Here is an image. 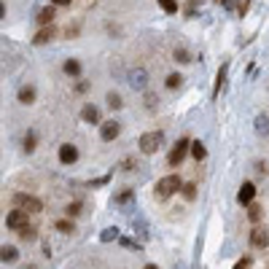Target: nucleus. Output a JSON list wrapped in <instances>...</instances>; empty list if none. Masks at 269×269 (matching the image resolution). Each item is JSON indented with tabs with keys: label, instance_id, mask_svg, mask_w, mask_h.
<instances>
[{
	"label": "nucleus",
	"instance_id": "nucleus-14",
	"mask_svg": "<svg viewBox=\"0 0 269 269\" xmlns=\"http://www.w3.org/2000/svg\"><path fill=\"white\" fill-rule=\"evenodd\" d=\"M226 73H229V65L224 62V65H221V70H218V76H215V91H213V97L221 94V89H224V84H226Z\"/></svg>",
	"mask_w": 269,
	"mask_h": 269
},
{
	"label": "nucleus",
	"instance_id": "nucleus-21",
	"mask_svg": "<svg viewBox=\"0 0 269 269\" xmlns=\"http://www.w3.org/2000/svg\"><path fill=\"white\" fill-rule=\"evenodd\" d=\"M261 215H264V207L256 205V202H251V205H248V218H251V221H261Z\"/></svg>",
	"mask_w": 269,
	"mask_h": 269
},
{
	"label": "nucleus",
	"instance_id": "nucleus-4",
	"mask_svg": "<svg viewBox=\"0 0 269 269\" xmlns=\"http://www.w3.org/2000/svg\"><path fill=\"white\" fill-rule=\"evenodd\" d=\"M14 205L22 207V210H27V213H41V210H43V202L35 199V196H30V194H16L14 196Z\"/></svg>",
	"mask_w": 269,
	"mask_h": 269
},
{
	"label": "nucleus",
	"instance_id": "nucleus-15",
	"mask_svg": "<svg viewBox=\"0 0 269 269\" xmlns=\"http://www.w3.org/2000/svg\"><path fill=\"white\" fill-rule=\"evenodd\" d=\"M19 102H22V105L35 102V87H22V89H19Z\"/></svg>",
	"mask_w": 269,
	"mask_h": 269
},
{
	"label": "nucleus",
	"instance_id": "nucleus-22",
	"mask_svg": "<svg viewBox=\"0 0 269 269\" xmlns=\"http://www.w3.org/2000/svg\"><path fill=\"white\" fill-rule=\"evenodd\" d=\"M105 100H108V108H113V110H119L121 105H124L119 91H108V97H105Z\"/></svg>",
	"mask_w": 269,
	"mask_h": 269
},
{
	"label": "nucleus",
	"instance_id": "nucleus-7",
	"mask_svg": "<svg viewBox=\"0 0 269 269\" xmlns=\"http://www.w3.org/2000/svg\"><path fill=\"white\" fill-rule=\"evenodd\" d=\"M60 162H62V165H76V162H78V148L73 146V143L60 146Z\"/></svg>",
	"mask_w": 269,
	"mask_h": 269
},
{
	"label": "nucleus",
	"instance_id": "nucleus-29",
	"mask_svg": "<svg viewBox=\"0 0 269 269\" xmlns=\"http://www.w3.org/2000/svg\"><path fill=\"white\" fill-rule=\"evenodd\" d=\"M146 108L148 110H156V108H159V97H156V94H146Z\"/></svg>",
	"mask_w": 269,
	"mask_h": 269
},
{
	"label": "nucleus",
	"instance_id": "nucleus-30",
	"mask_svg": "<svg viewBox=\"0 0 269 269\" xmlns=\"http://www.w3.org/2000/svg\"><path fill=\"white\" fill-rule=\"evenodd\" d=\"M65 213H68V218H76V215L81 213V205H78V202H73V205H68V210H65Z\"/></svg>",
	"mask_w": 269,
	"mask_h": 269
},
{
	"label": "nucleus",
	"instance_id": "nucleus-17",
	"mask_svg": "<svg viewBox=\"0 0 269 269\" xmlns=\"http://www.w3.org/2000/svg\"><path fill=\"white\" fill-rule=\"evenodd\" d=\"M62 70H65V76H81V62H78V60H68V62H65L62 65Z\"/></svg>",
	"mask_w": 269,
	"mask_h": 269
},
{
	"label": "nucleus",
	"instance_id": "nucleus-5",
	"mask_svg": "<svg viewBox=\"0 0 269 269\" xmlns=\"http://www.w3.org/2000/svg\"><path fill=\"white\" fill-rule=\"evenodd\" d=\"M5 224H8V229H14V232H19L22 226H27V210L16 207L8 213V218H5Z\"/></svg>",
	"mask_w": 269,
	"mask_h": 269
},
{
	"label": "nucleus",
	"instance_id": "nucleus-1",
	"mask_svg": "<svg viewBox=\"0 0 269 269\" xmlns=\"http://www.w3.org/2000/svg\"><path fill=\"white\" fill-rule=\"evenodd\" d=\"M178 188H183V183H180L178 175H165L162 180H156V188H154V191H156V196H159V199H167V196H173Z\"/></svg>",
	"mask_w": 269,
	"mask_h": 269
},
{
	"label": "nucleus",
	"instance_id": "nucleus-39",
	"mask_svg": "<svg viewBox=\"0 0 269 269\" xmlns=\"http://www.w3.org/2000/svg\"><path fill=\"white\" fill-rule=\"evenodd\" d=\"M146 269H159V267H156V264H148V267H146Z\"/></svg>",
	"mask_w": 269,
	"mask_h": 269
},
{
	"label": "nucleus",
	"instance_id": "nucleus-18",
	"mask_svg": "<svg viewBox=\"0 0 269 269\" xmlns=\"http://www.w3.org/2000/svg\"><path fill=\"white\" fill-rule=\"evenodd\" d=\"M132 199H135V188H124V191H119L113 196L116 205H127V202H132Z\"/></svg>",
	"mask_w": 269,
	"mask_h": 269
},
{
	"label": "nucleus",
	"instance_id": "nucleus-37",
	"mask_svg": "<svg viewBox=\"0 0 269 269\" xmlns=\"http://www.w3.org/2000/svg\"><path fill=\"white\" fill-rule=\"evenodd\" d=\"M3 16H5V3L0 0V19H3Z\"/></svg>",
	"mask_w": 269,
	"mask_h": 269
},
{
	"label": "nucleus",
	"instance_id": "nucleus-12",
	"mask_svg": "<svg viewBox=\"0 0 269 269\" xmlns=\"http://www.w3.org/2000/svg\"><path fill=\"white\" fill-rule=\"evenodd\" d=\"M54 35H57L54 24H46V27H43L41 32H38L35 38H32V43H35V46H43V43H49V41H51V38H54Z\"/></svg>",
	"mask_w": 269,
	"mask_h": 269
},
{
	"label": "nucleus",
	"instance_id": "nucleus-36",
	"mask_svg": "<svg viewBox=\"0 0 269 269\" xmlns=\"http://www.w3.org/2000/svg\"><path fill=\"white\" fill-rule=\"evenodd\" d=\"M73 0H51V5H70Z\"/></svg>",
	"mask_w": 269,
	"mask_h": 269
},
{
	"label": "nucleus",
	"instance_id": "nucleus-34",
	"mask_svg": "<svg viewBox=\"0 0 269 269\" xmlns=\"http://www.w3.org/2000/svg\"><path fill=\"white\" fill-rule=\"evenodd\" d=\"M121 245H124V248H135V251H140V245H137L135 240H129V237H124V240H121Z\"/></svg>",
	"mask_w": 269,
	"mask_h": 269
},
{
	"label": "nucleus",
	"instance_id": "nucleus-27",
	"mask_svg": "<svg viewBox=\"0 0 269 269\" xmlns=\"http://www.w3.org/2000/svg\"><path fill=\"white\" fill-rule=\"evenodd\" d=\"M24 151H27V154H30V151H35V132L24 135Z\"/></svg>",
	"mask_w": 269,
	"mask_h": 269
},
{
	"label": "nucleus",
	"instance_id": "nucleus-26",
	"mask_svg": "<svg viewBox=\"0 0 269 269\" xmlns=\"http://www.w3.org/2000/svg\"><path fill=\"white\" fill-rule=\"evenodd\" d=\"M180 84H183V76H178V73L167 76V89H178Z\"/></svg>",
	"mask_w": 269,
	"mask_h": 269
},
{
	"label": "nucleus",
	"instance_id": "nucleus-20",
	"mask_svg": "<svg viewBox=\"0 0 269 269\" xmlns=\"http://www.w3.org/2000/svg\"><path fill=\"white\" fill-rule=\"evenodd\" d=\"M256 132L269 135V116H256Z\"/></svg>",
	"mask_w": 269,
	"mask_h": 269
},
{
	"label": "nucleus",
	"instance_id": "nucleus-9",
	"mask_svg": "<svg viewBox=\"0 0 269 269\" xmlns=\"http://www.w3.org/2000/svg\"><path fill=\"white\" fill-rule=\"evenodd\" d=\"M129 84H132L135 89H146V84H148V73L143 68H135L132 73H129Z\"/></svg>",
	"mask_w": 269,
	"mask_h": 269
},
{
	"label": "nucleus",
	"instance_id": "nucleus-13",
	"mask_svg": "<svg viewBox=\"0 0 269 269\" xmlns=\"http://www.w3.org/2000/svg\"><path fill=\"white\" fill-rule=\"evenodd\" d=\"M81 119L87 121V124H100V110H97L94 105H84V110H81Z\"/></svg>",
	"mask_w": 269,
	"mask_h": 269
},
{
	"label": "nucleus",
	"instance_id": "nucleus-38",
	"mask_svg": "<svg viewBox=\"0 0 269 269\" xmlns=\"http://www.w3.org/2000/svg\"><path fill=\"white\" fill-rule=\"evenodd\" d=\"M218 3H224V5H232V0H218Z\"/></svg>",
	"mask_w": 269,
	"mask_h": 269
},
{
	"label": "nucleus",
	"instance_id": "nucleus-16",
	"mask_svg": "<svg viewBox=\"0 0 269 269\" xmlns=\"http://www.w3.org/2000/svg\"><path fill=\"white\" fill-rule=\"evenodd\" d=\"M16 259H19V251L14 245H3V248H0V261H8V264H11V261H16Z\"/></svg>",
	"mask_w": 269,
	"mask_h": 269
},
{
	"label": "nucleus",
	"instance_id": "nucleus-32",
	"mask_svg": "<svg viewBox=\"0 0 269 269\" xmlns=\"http://www.w3.org/2000/svg\"><path fill=\"white\" fill-rule=\"evenodd\" d=\"M175 60H178V62H191V60H188V51L186 49H175Z\"/></svg>",
	"mask_w": 269,
	"mask_h": 269
},
{
	"label": "nucleus",
	"instance_id": "nucleus-33",
	"mask_svg": "<svg viewBox=\"0 0 269 269\" xmlns=\"http://www.w3.org/2000/svg\"><path fill=\"white\" fill-rule=\"evenodd\" d=\"M251 264H253V261H251V259H248V256H245V259H240L237 264H234V269H251Z\"/></svg>",
	"mask_w": 269,
	"mask_h": 269
},
{
	"label": "nucleus",
	"instance_id": "nucleus-24",
	"mask_svg": "<svg viewBox=\"0 0 269 269\" xmlns=\"http://www.w3.org/2000/svg\"><path fill=\"white\" fill-rule=\"evenodd\" d=\"M100 240H102V242H110V240H119V229H116V226H108V229H102Z\"/></svg>",
	"mask_w": 269,
	"mask_h": 269
},
{
	"label": "nucleus",
	"instance_id": "nucleus-23",
	"mask_svg": "<svg viewBox=\"0 0 269 269\" xmlns=\"http://www.w3.org/2000/svg\"><path fill=\"white\" fill-rule=\"evenodd\" d=\"M19 237H22L24 242H32V240H35L38 237V234H35V226H22V229H19Z\"/></svg>",
	"mask_w": 269,
	"mask_h": 269
},
{
	"label": "nucleus",
	"instance_id": "nucleus-8",
	"mask_svg": "<svg viewBox=\"0 0 269 269\" xmlns=\"http://www.w3.org/2000/svg\"><path fill=\"white\" fill-rule=\"evenodd\" d=\"M253 199H256V186L253 183H242L240 191H237V202L240 205H251Z\"/></svg>",
	"mask_w": 269,
	"mask_h": 269
},
{
	"label": "nucleus",
	"instance_id": "nucleus-28",
	"mask_svg": "<svg viewBox=\"0 0 269 269\" xmlns=\"http://www.w3.org/2000/svg\"><path fill=\"white\" fill-rule=\"evenodd\" d=\"M183 196H186L188 202L196 196V186H194V183H186V186H183Z\"/></svg>",
	"mask_w": 269,
	"mask_h": 269
},
{
	"label": "nucleus",
	"instance_id": "nucleus-11",
	"mask_svg": "<svg viewBox=\"0 0 269 269\" xmlns=\"http://www.w3.org/2000/svg\"><path fill=\"white\" fill-rule=\"evenodd\" d=\"M57 5H43V8L41 11H38V24H43V27H46V24H51V22H54V16H57Z\"/></svg>",
	"mask_w": 269,
	"mask_h": 269
},
{
	"label": "nucleus",
	"instance_id": "nucleus-10",
	"mask_svg": "<svg viewBox=\"0 0 269 269\" xmlns=\"http://www.w3.org/2000/svg\"><path fill=\"white\" fill-rule=\"evenodd\" d=\"M251 245L253 248H267L269 245V232L267 229H253L251 232Z\"/></svg>",
	"mask_w": 269,
	"mask_h": 269
},
{
	"label": "nucleus",
	"instance_id": "nucleus-25",
	"mask_svg": "<svg viewBox=\"0 0 269 269\" xmlns=\"http://www.w3.org/2000/svg\"><path fill=\"white\" fill-rule=\"evenodd\" d=\"M159 5L167 14H178V0H159Z\"/></svg>",
	"mask_w": 269,
	"mask_h": 269
},
{
	"label": "nucleus",
	"instance_id": "nucleus-2",
	"mask_svg": "<svg viewBox=\"0 0 269 269\" xmlns=\"http://www.w3.org/2000/svg\"><path fill=\"white\" fill-rule=\"evenodd\" d=\"M188 148H191V143H188L186 137H180V140L175 143V148L170 151V156H167L170 167H180V165H183V159H186V154H188Z\"/></svg>",
	"mask_w": 269,
	"mask_h": 269
},
{
	"label": "nucleus",
	"instance_id": "nucleus-35",
	"mask_svg": "<svg viewBox=\"0 0 269 269\" xmlns=\"http://www.w3.org/2000/svg\"><path fill=\"white\" fill-rule=\"evenodd\" d=\"M89 89V84L87 81H81V84H76V91H87Z\"/></svg>",
	"mask_w": 269,
	"mask_h": 269
},
{
	"label": "nucleus",
	"instance_id": "nucleus-31",
	"mask_svg": "<svg viewBox=\"0 0 269 269\" xmlns=\"http://www.w3.org/2000/svg\"><path fill=\"white\" fill-rule=\"evenodd\" d=\"M57 229L65 232V234H70V232H73V224H70V221H57Z\"/></svg>",
	"mask_w": 269,
	"mask_h": 269
},
{
	"label": "nucleus",
	"instance_id": "nucleus-19",
	"mask_svg": "<svg viewBox=\"0 0 269 269\" xmlns=\"http://www.w3.org/2000/svg\"><path fill=\"white\" fill-rule=\"evenodd\" d=\"M188 151H191V156H194L196 162H202V159H205V156H207V148L202 146L199 140H196V143H191V148H188Z\"/></svg>",
	"mask_w": 269,
	"mask_h": 269
},
{
	"label": "nucleus",
	"instance_id": "nucleus-3",
	"mask_svg": "<svg viewBox=\"0 0 269 269\" xmlns=\"http://www.w3.org/2000/svg\"><path fill=\"white\" fill-rule=\"evenodd\" d=\"M162 143H165V135L162 132H146L140 137V151L143 154H156L162 148Z\"/></svg>",
	"mask_w": 269,
	"mask_h": 269
},
{
	"label": "nucleus",
	"instance_id": "nucleus-6",
	"mask_svg": "<svg viewBox=\"0 0 269 269\" xmlns=\"http://www.w3.org/2000/svg\"><path fill=\"white\" fill-rule=\"evenodd\" d=\"M121 132V124L119 121H102L100 124V135H102V140L105 143H110V140H116Z\"/></svg>",
	"mask_w": 269,
	"mask_h": 269
}]
</instances>
